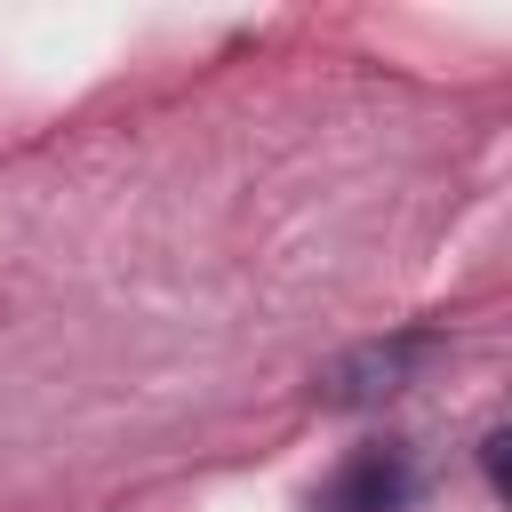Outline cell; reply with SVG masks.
<instances>
[{
  "label": "cell",
  "instance_id": "obj_1",
  "mask_svg": "<svg viewBox=\"0 0 512 512\" xmlns=\"http://www.w3.org/2000/svg\"><path fill=\"white\" fill-rule=\"evenodd\" d=\"M408 504H416V456H408V440L352 448L328 472V488L312 496V512H408Z\"/></svg>",
  "mask_w": 512,
  "mask_h": 512
},
{
  "label": "cell",
  "instance_id": "obj_2",
  "mask_svg": "<svg viewBox=\"0 0 512 512\" xmlns=\"http://www.w3.org/2000/svg\"><path fill=\"white\" fill-rule=\"evenodd\" d=\"M432 360V336H392V344H368V352H344L328 376H320V400L328 408H376L392 392H408V376Z\"/></svg>",
  "mask_w": 512,
  "mask_h": 512
},
{
  "label": "cell",
  "instance_id": "obj_3",
  "mask_svg": "<svg viewBox=\"0 0 512 512\" xmlns=\"http://www.w3.org/2000/svg\"><path fill=\"white\" fill-rule=\"evenodd\" d=\"M480 464H488V488L504 496V432H496V424H488V440H480Z\"/></svg>",
  "mask_w": 512,
  "mask_h": 512
}]
</instances>
